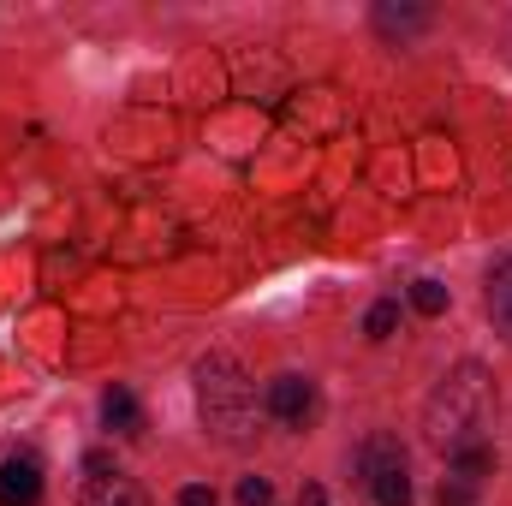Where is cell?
Returning a JSON list of instances; mask_svg holds the SVG:
<instances>
[{"label": "cell", "mask_w": 512, "mask_h": 506, "mask_svg": "<svg viewBox=\"0 0 512 506\" xmlns=\"http://www.w3.org/2000/svg\"><path fill=\"white\" fill-rule=\"evenodd\" d=\"M179 506H221V501H215V489L191 483V489H179Z\"/></svg>", "instance_id": "obj_16"}, {"label": "cell", "mask_w": 512, "mask_h": 506, "mask_svg": "<svg viewBox=\"0 0 512 506\" xmlns=\"http://www.w3.org/2000/svg\"><path fill=\"white\" fill-rule=\"evenodd\" d=\"M495 423V376L483 364H459L435 381V393L423 399V441L441 453L477 447L483 429Z\"/></svg>", "instance_id": "obj_1"}, {"label": "cell", "mask_w": 512, "mask_h": 506, "mask_svg": "<svg viewBox=\"0 0 512 506\" xmlns=\"http://www.w3.org/2000/svg\"><path fill=\"white\" fill-rule=\"evenodd\" d=\"M239 506H274L268 477H245V483H239Z\"/></svg>", "instance_id": "obj_14"}, {"label": "cell", "mask_w": 512, "mask_h": 506, "mask_svg": "<svg viewBox=\"0 0 512 506\" xmlns=\"http://www.w3.org/2000/svg\"><path fill=\"white\" fill-rule=\"evenodd\" d=\"M78 506H149V495H143L131 477H120V471H90Z\"/></svg>", "instance_id": "obj_5"}, {"label": "cell", "mask_w": 512, "mask_h": 506, "mask_svg": "<svg viewBox=\"0 0 512 506\" xmlns=\"http://www.w3.org/2000/svg\"><path fill=\"white\" fill-rule=\"evenodd\" d=\"M358 459H364V477H382V471H393V465H405V447H399L393 435H370Z\"/></svg>", "instance_id": "obj_9"}, {"label": "cell", "mask_w": 512, "mask_h": 506, "mask_svg": "<svg viewBox=\"0 0 512 506\" xmlns=\"http://www.w3.org/2000/svg\"><path fill=\"white\" fill-rule=\"evenodd\" d=\"M197 411H203V423H209L221 441H245V435H251L256 393H251V376H245L239 358L209 352V358L197 364Z\"/></svg>", "instance_id": "obj_2"}, {"label": "cell", "mask_w": 512, "mask_h": 506, "mask_svg": "<svg viewBox=\"0 0 512 506\" xmlns=\"http://www.w3.org/2000/svg\"><path fill=\"white\" fill-rule=\"evenodd\" d=\"M411 310H417V316H441V310H447V286H441V280H417V286H411Z\"/></svg>", "instance_id": "obj_11"}, {"label": "cell", "mask_w": 512, "mask_h": 506, "mask_svg": "<svg viewBox=\"0 0 512 506\" xmlns=\"http://www.w3.org/2000/svg\"><path fill=\"white\" fill-rule=\"evenodd\" d=\"M423 24H429L423 6H376V30L382 36H417Z\"/></svg>", "instance_id": "obj_8"}, {"label": "cell", "mask_w": 512, "mask_h": 506, "mask_svg": "<svg viewBox=\"0 0 512 506\" xmlns=\"http://www.w3.org/2000/svg\"><path fill=\"white\" fill-rule=\"evenodd\" d=\"M489 322H495V334L512 346V256L495 262V274H489Z\"/></svg>", "instance_id": "obj_6"}, {"label": "cell", "mask_w": 512, "mask_h": 506, "mask_svg": "<svg viewBox=\"0 0 512 506\" xmlns=\"http://www.w3.org/2000/svg\"><path fill=\"white\" fill-rule=\"evenodd\" d=\"M447 459H453V471H459L465 483H471L477 471H489V465H495V453H489L483 441H477V447H459V453H447Z\"/></svg>", "instance_id": "obj_12"}, {"label": "cell", "mask_w": 512, "mask_h": 506, "mask_svg": "<svg viewBox=\"0 0 512 506\" xmlns=\"http://www.w3.org/2000/svg\"><path fill=\"white\" fill-rule=\"evenodd\" d=\"M0 506H42V465H36V453H6L0 459Z\"/></svg>", "instance_id": "obj_4"}, {"label": "cell", "mask_w": 512, "mask_h": 506, "mask_svg": "<svg viewBox=\"0 0 512 506\" xmlns=\"http://www.w3.org/2000/svg\"><path fill=\"white\" fill-rule=\"evenodd\" d=\"M370 489H376V501L382 506H411V477H405V465H393L382 477H370Z\"/></svg>", "instance_id": "obj_10"}, {"label": "cell", "mask_w": 512, "mask_h": 506, "mask_svg": "<svg viewBox=\"0 0 512 506\" xmlns=\"http://www.w3.org/2000/svg\"><path fill=\"white\" fill-rule=\"evenodd\" d=\"M441 506H471V483H465V477L441 483Z\"/></svg>", "instance_id": "obj_15"}, {"label": "cell", "mask_w": 512, "mask_h": 506, "mask_svg": "<svg viewBox=\"0 0 512 506\" xmlns=\"http://www.w3.org/2000/svg\"><path fill=\"white\" fill-rule=\"evenodd\" d=\"M393 328H399V304H387V298H382V304L364 316V334H370V340H387Z\"/></svg>", "instance_id": "obj_13"}, {"label": "cell", "mask_w": 512, "mask_h": 506, "mask_svg": "<svg viewBox=\"0 0 512 506\" xmlns=\"http://www.w3.org/2000/svg\"><path fill=\"white\" fill-rule=\"evenodd\" d=\"M102 423H108L114 435H137V429H143V405L131 399L126 387H108V393H102Z\"/></svg>", "instance_id": "obj_7"}, {"label": "cell", "mask_w": 512, "mask_h": 506, "mask_svg": "<svg viewBox=\"0 0 512 506\" xmlns=\"http://www.w3.org/2000/svg\"><path fill=\"white\" fill-rule=\"evenodd\" d=\"M268 411L292 429H304L316 417V381L310 376H274L268 381Z\"/></svg>", "instance_id": "obj_3"}, {"label": "cell", "mask_w": 512, "mask_h": 506, "mask_svg": "<svg viewBox=\"0 0 512 506\" xmlns=\"http://www.w3.org/2000/svg\"><path fill=\"white\" fill-rule=\"evenodd\" d=\"M298 506H334V501H328V489H316V483H304V489H298Z\"/></svg>", "instance_id": "obj_17"}]
</instances>
